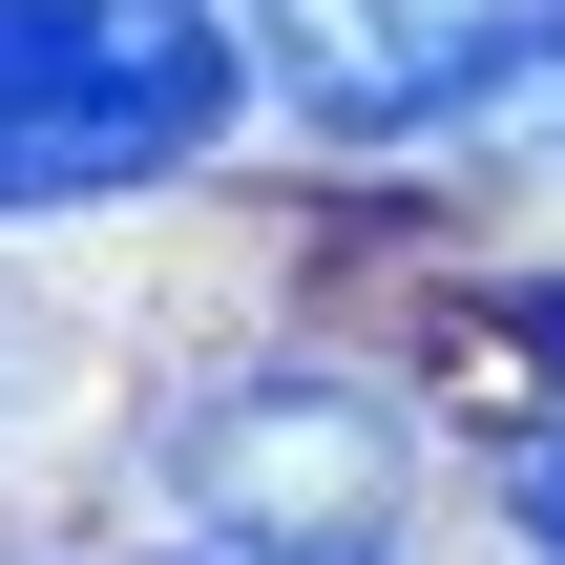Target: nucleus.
Wrapping results in <instances>:
<instances>
[{"mask_svg": "<svg viewBox=\"0 0 565 565\" xmlns=\"http://www.w3.org/2000/svg\"><path fill=\"white\" fill-rule=\"evenodd\" d=\"M231 21L210 0H0V210L147 189L231 126Z\"/></svg>", "mask_w": 565, "mask_h": 565, "instance_id": "nucleus-1", "label": "nucleus"}, {"mask_svg": "<svg viewBox=\"0 0 565 565\" xmlns=\"http://www.w3.org/2000/svg\"><path fill=\"white\" fill-rule=\"evenodd\" d=\"M252 63L335 126V147H419L482 126L565 63V0H252Z\"/></svg>", "mask_w": 565, "mask_h": 565, "instance_id": "nucleus-2", "label": "nucleus"}, {"mask_svg": "<svg viewBox=\"0 0 565 565\" xmlns=\"http://www.w3.org/2000/svg\"><path fill=\"white\" fill-rule=\"evenodd\" d=\"M147 482L189 503V524H294V545H398V419L356 398V377H210L168 440H147Z\"/></svg>", "mask_w": 565, "mask_h": 565, "instance_id": "nucleus-3", "label": "nucleus"}, {"mask_svg": "<svg viewBox=\"0 0 565 565\" xmlns=\"http://www.w3.org/2000/svg\"><path fill=\"white\" fill-rule=\"evenodd\" d=\"M503 503H524V545L565 565V419H545V440H503Z\"/></svg>", "mask_w": 565, "mask_h": 565, "instance_id": "nucleus-4", "label": "nucleus"}, {"mask_svg": "<svg viewBox=\"0 0 565 565\" xmlns=\"http://www.w3.org/2000/svg\"><path fill=\"white\" fill-rule=\"evenodd\" d=\"M168 565H377V545H294V524H189Z\"/></svg>", "mask_w": 565, "mask_h": 565, "instance_id": "nucleus-5", "label": "nucleus"}, {"mask_svg": "<svg viewBox=\"0 0 565 565\" xmlns=\"http://www.w3.org/2000/svg\"><path fill=\"white\" fill-rule=\"evenodd\" d=\"M503 126H524V147H565V84H524V105H503Z\"/></svg>", "mask_w": 565, "mask_h": 565, "instance_id": "nucleus-6", "label": "nucleus"}, {"mask_svg": "<svg viewBox=\"0 0 565 565\" xmlns=\"http://www.w3.org/2000/svg\"><path fill=\"white\" fill-rule=\"evenodd\" d=\"M524 335H545V356H565V294H545V315H524Z\"/></svg>", "mask_w": 565, "mask_h": 565, "instance_id": "nucleus-7", "label": "nucleus"}, {"mask_svg": "<svg viewBox=\"0 0 565 565\" xmlns=\"http://www.w3.org/2000/svg\"><path fill=\"white\" fill-rule=\"evenodd\" d=\"M0 377H21V315H0Z\"/></svg>", "mask_w": 565, "mask_h": 565, "instance_id": "nucleus-8", "label": "nucleus"}]
</instances>
